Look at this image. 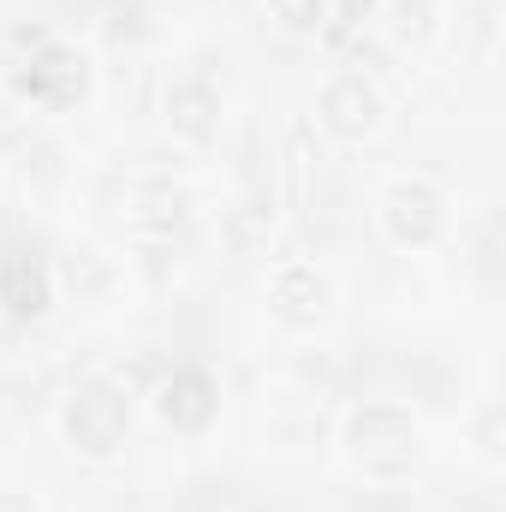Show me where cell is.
Returning a JSON list of instances; mask_svg holds the SVG:
<instances>
[{
    "label": "cell",
    "instance_id": "277c9868",
    "mask_svg": "<svg viewBox=\"0 0 506 512\" xmlns=\"http://www.w3.org/2000/svg\"><path fill=\"white\" fill-rule=\"evenodd\" d=\"M18 90L36 108H72L90 90V60L72 42H36V54L18 66Z\"/></svg>",
    "mask_w": 506,
    "mask_h": 512
},
{
    "label": "cell",
    "instance_id": "7a4b0ae2",
    "mask_svg": "<svg viewBox=\"0 0 506 512\" xmlns=\"http://www.w3.org/2000/svg\"><path fill=\"white\" fill-rule=\"evenodd\" d=\"M126 429H131V399H126L120 382L90 376V382L72 387V399H66V441H72L78 453L108 459V453H120Z\"/></svg>",
    "mask_w": 506,
    "mask_h": 512
},
{
    "label": "cell",
    "instance_id": "6da1fadb",
    "mask_svg": "<svg viewBox=\"0 0 506 512\" xmlns=\"http://www.w3.org/2000/svg\"><path fill=\"white\" fill-rule=\"evenodd\" d=\"M346 447L370 477H405L417 465V417L399 399H370L346 417Z\"/></svg>",
    "mask_w": 506,
    "mask_h": 512
},
{
    "label": "cell",
    "instance_id": "7c38bea8",
    "mask_svg": "<svg viewBox=\"0 0 506 512\" xmlns=\"http://www.w3.org/2000/svg\"><path fill=\"white\" fill-rule=\"evenodd\" d=\"M0 512H42L30 495H0Z\"/></svg>",
    "mask_w": 506,
    "mask_h": 512
},
{
    "label": "cell",
    "instance_id": "30bf717a",
    "mask_svg": "<svg viewBox=\"0 0 506 512\" xmlns=\"http://www.w3.org/2000/svg\"><path fill=\"white\" fill-rule=\"evenodd\" d=\"M66 280H72L78 292H108V286H114V262L102 251H72L66 256Z\"/></svg>",
    "mask_w": 506,
    "mask_h": 512
},
{
    "label": "cell",
    "instance_id": "8992f818",
    "mask_svg": "<svg viewBox=\"0 0 506 512\" xmlns=\"http://www.w3.org/2000/svg\"><path fill=\"white\" fill-rule=\"evenodd\" d=\"M316 114L334 137H370L381 126V90L364 72H334L316 96Z\"/></svg>",
    "mask_w": 506,
    "mask_h": 512
},
{
    "label": "cell",
    "instance_id": "5b68a950",
    "mask_svg": "<svg viewBox=\"0 0 506 512\" xmlns=\"http://www.w3.org/2000/svg\"><path fill=\"white\" fill-rule=\"evenodd\" d=\"M155 411H161V423L197 435V429H209L215 411H221V382H215L203 364H173L167 382L155 387Z\"/></svg>",
    "mask_w": 506,
    "mask_h": 512
},
{
    "label": "cell",
    "instance_id": "ba28073f",
    "mask_svg": "<svg viewBox=\"0 0 506 512\" xmlns=\"http://www.w3.org/2000/svg\"><path fill=\"white\" fill-rule=\"evenodd\" d=\"M167 120L185 131V137H209V131L221 126V84L203 66L179 72L173 90H167Z\"/></svg>",
    "mask_w": 506,
    "mask_h": 512
},
{
    "label": "cell",
    "instance_id": "9c48e42d",
    "mask_svg": "<svg viewBox=\"0 0 506 512\" xmlns=\"http://www.w3.org/2000/svg\"><path fill=\"white\" fill-rule=\"evenodd\" d=\"M48 292H54V280H48L42 262H30L24 251H12L0 262V304L12 316H42L48 310Z\"/></svg>",
    "mask_w": 506,
    "mask_h": 512
},
{
    "label": "cell",
    "instance_id": "52a82bcc",
    "mask_svg": "<svg viewBox=\"0 0 506 512\" xmlns=\"http://www.w3.org/2000/svg\"><path fill=\"white\" fill-rule=\"evenodd\" d=\"M268 310H274V322L304 334V328H316L328 316V280L310 262H280L274 280H268Z\"/></svg>",
    "mask_w": 506,
    "mask_h": 512
},
{
    "label": "cell",
    "instance_id": "8fae6325",
    "mask_svg": "<svg viewBox=\"0 0 506 512\" xmlns=\"http://www.w3.org/2000/svg\"><path fill=\"white\" fill-rule=\"evenodd\" d=\"M268 6H274V18H280L286 30H316V24L334 12L328 0H268Z\"/></svg>",
    "mask_w": 506,
    "mask_h": 512
},
{
    "label": "cell",
    "instance_id": "3957f363",
    "mask_svg": "<svg viewBox=\"0 0 506 512\" xmlns=\"http://www.w3.org/2000/svg\"><path fill=\"white\" fill-rule=\"evenodd\" d=\"M381 227H387L393 245H405V251H429V245L447 239V227H453L447 191L429 185V179H399V185L387 191V203H381Z\"/></svg>",
    "mask_w": 506,
    "mask_h": 512
}]
</instances>
